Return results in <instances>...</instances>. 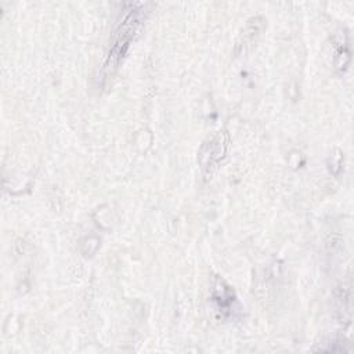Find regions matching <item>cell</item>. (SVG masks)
<instances>
[{
	"label": "cell",
	"instance_id": "6da1fadb",
	"mask_svg": "<svg viewBox=\"0 0 354 354\" xmlns=\"http://www.w3.org/2000/svg\"><path fill=\"white\" fill-rule=\"evenodd\" d=\"M141 22H142V11L141 10L133 8L124 17L120 26L116 30V35L113 37V46L111 47L109 54H108V59L105 64V66L108 69L115 68L119 64L120 58L126 54L131 39L134 37L136 32H138Z\"/></svg>",
	"mask_w": 354,
	"mask_h": 354
}]
</instances>
